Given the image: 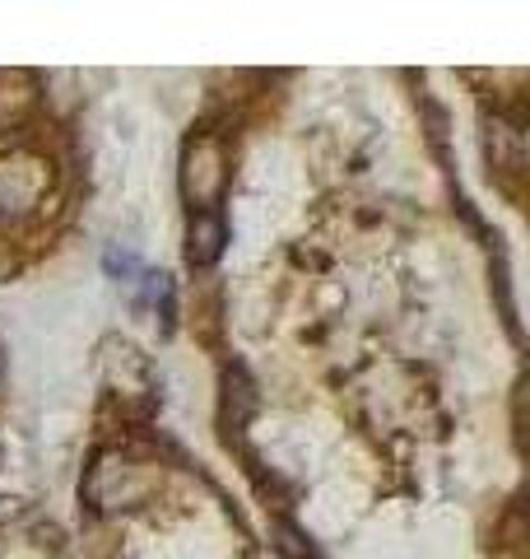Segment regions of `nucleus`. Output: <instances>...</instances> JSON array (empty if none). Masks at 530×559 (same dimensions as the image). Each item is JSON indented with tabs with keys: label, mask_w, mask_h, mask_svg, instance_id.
I'll return each mask as SVG.
<instances>
[{
	"label": "nucleus",
	"mask_w": 530,
	"mask_h": 559,
	"mask_svg": "<svg viewBox=\"0 0 530 559\" xmlns=\"http://www.w3.org/2000/svg\"><path fill=\"white\" fill-rule=\"evenodd\" d=\"M47 191V164L33 154L0 159V210H33Z\"/></svg>",
	"instance_id": "2"
},
{
	"label": "nucleus",
	"mask_w": 530,
	"mask_h": 559,
	"mask_svg": "<svg viewBox=\"0 0 530 559\" xmlns=\"http://www.w3.org/2000/svg\"><path fill=\"white\" fill-rule=\"evenodd\" d=\"M224 242H228V229H224L219 210H196V215H191V229H186L191 266H215V261L224 257Z\"/></svg>",
	"instance_id": "3"
},
{
	"label": "nucleus",
	"mask_w": 530,
	"mask_h": 559,
	"mask_svg": "<svg viewBox=\"0 0 530 559\" xmlns=\"http://www.w3.org/2000/svg\"><path fill=\"white\" fill-rule=\"evenodd\" d=\"M224 182H228V168H224V145L215 135H205L191 145L186 154V191L201 210H215V201L224 197Z\"/></svg>",
	"instance_id": "1"
}]
</instances>
